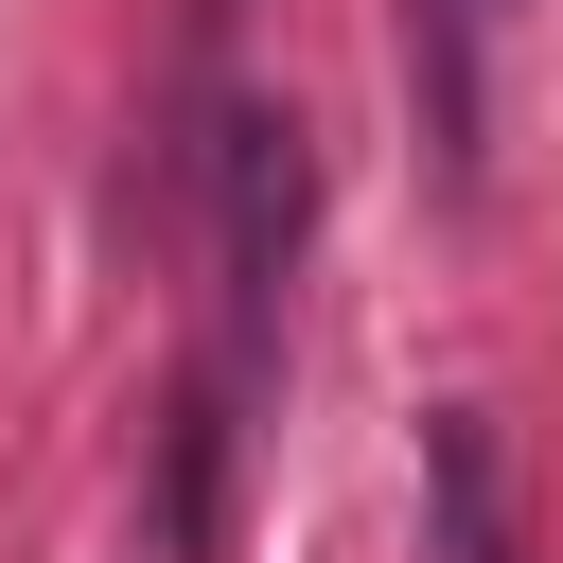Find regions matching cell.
Listing matches in <instances>:
<instances>
[{"mask_svg": "<svg viewBox=\"0 0 563 563\" xmlns=\"http://www.w3.org/2000/svg\"><path fill=\"white\" fill-rule=\"evenodd\" d=\"M211 211H229V317H246V352H264L282 264H299V211H317V176H299V123H282V106H229V123H211Z\"/></svg>", "mask_w": 563, "mask_h": 563, "instance_id": "cell-1", "label": "cell"}, {"mask_svg": "<svg viewBox=\"0 0 563 563\" xmlns=\"http://www.w3.org/2000/svg\"><path fill=\"white\" fill-rule=\"evenodd\" d=\"M422 563H528V528H510V457H493L475 405L422 422Z\"/></svg>", "mask_w": 563, "mask_h": 563, "instance_id": "cell-2", "label": "cell"}]
</instances>
